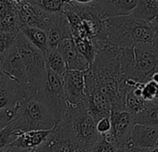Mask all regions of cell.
I'll return each mask as SVG.
<instances>
[{
	"mask_svg": "<svg viewBox=\"0 0 158 152\" xmlns=\"http://www.w3.org/2000/svg\"><path fill=\"white\" fill-rule=\"evenodd\" d=\"M151 24H152L153 28H154L156 31H158V17L151 21Z\"/></svg>",
	"mask_w": 158,
	"mask_h": 152,
	"instance_id": "836d02e7",
	"label": "cell"
},
{
	"mask_svg": "<svg viewBox=\"0 0 158 152\" xmlns=\"http://www.w3.org/2000/svg\"><path fill=\"white\" fill-rule=\"evenodd\" d=\"M20 134L14 129L11 123L0 130V150L10 146Z\"/></svg>",
	"mask_w": 158,
	"mask_h": 152,
	"instance_id": "d4e9b609",
	"label": "cell"
},
{
	"mask_svg": "<svg viewBox=\"0 0 158 152\" xmlns=\"http://www.w3.org/2000/svg\"><path fill=\"white\" fill-rule=\"evenodd\" d=\"M89 152H119V150L115 144L106 140L101 136Z\"/></svg>",
	"mask_w": 158,
	"mask_h": 152,
	"instance_id": "f1b7e54d",
	"label": "cell"
},
{
	"mask_svg": "<svg viewBox=\"0 0 158 152\" xmlns=\"http://www.w3.org/2000/svg\"><path fill=\"white\" fill-rule=\"evenodd\" d=\"M19 30L26 38L44 54L49 49L47 34L42 28L31 25H20Z\"/></svg>",
	"mask_w": 158,
	"mask_h": 152,
	"instance_id": "d6986e66",
	"label": "cell"
},
{
	"mask_svg": "<svg viewBox=\"0 0 158 152\" xmlns=\"http://www.w3.org/2000/svg\"><path fill=\"white\" fill-rule=\"evenodd\" d=\"M77 147L68 130L61 123L56 124L35 152H72Z\"/></svg>",
	"mask_w": 158,
	"mask_h": 152,
	"instance_id": "30bf717a",
	"label": "cell"
},
{
	"mask_svg": "<svg viewBox=\"0 0 158 152\" xmlns=\"http://www.w3.org/2000/svg\"><path fill=\"white\" fill-rule=\"evenodd\" d=\"M145 103H146V101L142 97L137 96L133 92V89H132L126 96L125 110L127 111L132 113L133 115H135V114H137L138 112H140L143 109Z\"/></svg>",
	"mask_w": 158,
	"mask_h": 152,
	"instance_id": "cb8c5ba5",
	"label": "cell"
},
{
	"mask_svg": "<svg viewBox=\"0 0 158 152\" xmlns=\"http://www.w3.org/2000/svg\"><path fill=\"white\" fill-rule=\"evenodd\" d=\"M138 0H94L91 5L103 19L130 15L136 7Z\"/></svg>",
	"mask_w": 158,
	"mask_h": 152,
	"instance_id": "4fadbf2b",
	"label": "cell"
},
{
	"mask_svg": "<svg viewBox=\"0 0 158 152\" xmlns=\"http://www.w3.org/2000/svg\"><path fill=\"white\" fill-rule=\"evenodd\" d=\"M29 150H22V149H19V148H17V147H13V146H8V147H6L4 149H1L0 152H28Z\"/></svg>",
	"mask_w": 158,
	"mask_h": 152,
	"instance_id": "d6a6232c",
	"label": "cell"
},
{
	"mask_svg": "<svg viewBox=\"0 0 158 152\" xmlns=\"http://www.w3.org/2000/svg\"><path fill=\"white\" fill-rule=\"evenodd\" d=\"M0 73H1V59H0Z\"/></svg>",
	"mask_w": 158,
	"mask_h": 152,
	"instance_id": "7bdbcfd3",
	"label": "cell"
},
{
	"mask_svg": "<svg viewBox=\"0 0 158 152\" xmlns=\"http://www.w3.org/2000/svg\"><path fill=\"white\" fill-rule=\"evenodd\" d=\"M68 130L77 149L89 152L101 135L97 132L96 123L89 114L84 103L69 106L64 119L59 122Z\"/></svg>",
	"mask_w": 158,
	"mask_h": 152,
	"instance_id": "7a4b0ae2",
	"label": "cell"
},
{
	"mask_svg": "<svg viewBox=\"0 0 158 152\" xmlns=\"http://www.w3.org/2000/svg\"><path fill=\"white\" fill-rule=\"evenodd\" d=\"M135 124H144L158 127V104L150 101L146 102L143 109L134 115Z\"/></svg>",
	"mask_w": 158,
	"mask_h": 152,
	"instance_id": "44dd1931",
	"label": "cell"
},
{
	"mask_svg": "<svg viewBox=\"0 0 158 152\" xmlns=\"http://www.w3.org/2000/svg\"><path fill=\"white\" fill-rule=\"evenodd\" d=\"M51 130H33L24 132L19 135L10 146L26 150H34L43 143V141L47 137Z\"/></svg>",
	"mask_w": 158,
	"mask_h": 152,
	"instance_id": "ac0fdd59",
	"label": "cell"
},
{
	"mask_svg": "<svg viewBox=\"0 0 158 152\" xmlns=\"http://www.w3.org/2000/svg\"><path fill=\"white\" fill-rule=\"evenodd\" d=\"M16 46L25 66L31 94L33 98L45 74L44 54L34 46L21 32L18 34Z\"/></svg>",
	"mask_w": 158,
	"mask_h": 152,
	"instance_id": "5b68a950",
	"label": "cell"
},
{
	"mask_svg": "<svg viewBox=\"0 0 158 152\" xmlns=\"http://www.w3.org/2000/svg\"><path fill=\"white\" fill-rule=\"evenodd\" d=\"M156 72H158V66H157V69H156Z\"/></svg>",
	"mask_w": 158,
	"mask_h": 152,
	"instance_id": "bcb514c9",
	"label": "cell"
},
{
	"mask_svg": "<svg viewBox=\"0 0 158 152\" xmlns=\"http://www.w3.org/2000/svg\"><path fill=\"white\" fill-rule=\"evenodd\" d=\"M63 87L68 105L76 106L85 102L84 72L68 70L63 76Z\"/></svg>",
	"mask_w": 158,
	"mask_h": 152,
	"instance_id": "7c38bea8",
	"label": "cell"
},
{
	"mask_svg": "<svg viewBox=\"0 0 158 152\" xmlns=\"http://www.w3.org/2000/svg\"><path fill=\"white\" fill-rule=\"evenodd\" d=\"M33 98L48 108L56 124L64 119L68 110V102L61 76L46 68L44 77Z\"/></svg>",
	"mask_w": 158,
	"mask_h": 152,
	"instance_id": "277c9868",
	"label": "cell"
},
{
	"mask_svg": "<svg viewBox=\"0 0 158 152\" xmlns=\"http://www.w3.org/2000/svg\"><path fill=\"white\" fill-rule=\"evenodd\" d=\"M19 33L11 32H0V56L6 53L12 46H16V41Z\"/></svg>",
	"mask_w": 158,
	"mask_h": 152,
	"instance_id": "4316f807",
	"label": "cell"
},
{
	"mask_svg": "<svg viewBox=\"0 0 158 152\" xmlns=\"http://www.w3.org/2000/svg\"><path fill=\"white\" fill-rule=\"evenodd\" d=\"M74 1L79 4H89V3H92L94 0H74Z\"/></svg>",
	"mask_w": 158,
	"mask_h": 152,
	"instance_id": "74e56055",
	"label": "cell"
},
{
	"mask_svg": "<svg viewBox=\"0 0 158 152\" xmlns=\"http://www.w3.org/2000/svg\"><path fill=\"white\" fill-rule=\"evenodd\" d=\"M155 147H158V136L156 137V139L155 141Z\"/></svg>",
	"mask_w": 158,
	"mask_h": 152,
	"instance_id": "60d3db41",
	"label": "cell"
},
{
	"mask_svg": "<svg viewBox=\"0 0 158 152\" xmlns=\"http://www.w3.org/2000/svg\"><path fill=\"white\" fill-rule=\"evenodd\" d=\"M11 124L21 135L27 131L51 130L56 123L44 103L35 98H30L19 101L17 115Z\"/></svg>",
	"mask_w": 158,
	"mask_h": 152,
	"instance_id": "3957f363",
	"label": "cell"
},
{
	"mask_svg": "<svg viewBox=\"0 0 158 152\" xmlns=\"http://www.w3.org/2000/svg\"><path fill=\"white\" fill-rule=\"evenodd\" d=\"M22 95L17 85L5 73H0V109L15 107L20 100Z\"/></svg>",
	"mask_w": 158,
	"mask_h": 152,
	"instance_id": "2e32d148",
	"label": "cell"
},
{
	"mask_svg": "<svg viewBox=\"0 0 158 152\" xmlns=\"http://www.w3.org/2000/svg\"><path fill=\"white\" fill-rule=\"evenodd\" d=\"M14 13H17L16 8L10 0H0V20Z\"/></svg>",
	"mask_w": 158,
	"mask_h": 152,
	"instance_id": "4dcf8cb0",
	"label": "cell"
},
{
	"mask_svg": "<svg viewBox=\"0 0 158 152\" xmlns=\"http://www.w3.org/2000/svg\"><path fill=\"white\" fill-rule=\"evenodd\" d=\"M28 152H35V151H34V150H29Z\"/></svg>",
	"mask_w": 158,
	"mask_h": 152,
	"instance_id": "ee69618b",
	"label": "cell"
},
{
	"mask_svg": "<svg viewBox=\"0 0 158 152\" xmlns=\"http://www.w3.org/2000/svg\"><path fill=\"white\" fill-rule=\"evenodd\" d=\"M134 72L133 80L136 83L151 81L158 66V47L153 43H140L133 47Z\"/></svg>",
	"mask_w": 158,
	"mask_h": 152,
	"instance_id": "8992f818",
	"label": "cell"
},
{
	"mask_svg": "<svg viewBox=\"0 0 158 152\" xmlns=\"http://www.w3.org/2000/svg\"><path fill=\"white\" fill-rule=\"evenodd\" d=\"M131 15L137 19L151 22L158 17L157 0H138Z\"/></svg>",
	"mask_w": 158,
	"mask_h": 152,
	"instance_id": "ffe728a7",
	"label": "cell"
},
{
	"mask_svg": "<svg viewBox=\"0 0 158 152\" xmlns=\"http://www.w3.org/2000/svg\"><path fill=\"white\" fill-rule=\"evenodd\" d=\"M153 102H155V103H156V104H158V97H157V98H156V99H155V100H154V101H153Z\"/></svg>",
	"mask_w": 158,
	"mask_h": 152,
	"instance_id": "b9f144b4",
	"label": "cell"
},
{
	"mask_svg": "<svg viewBox=\"0 0 158 152\" xmlns=\"http://www.w3.org/2000/svg\"><path fill=\"white\" fill-rule=\"evenodd\" d=\"M44 59L46 68L63 78L64 74L68 71V66L61 54L57 51V49L49 48L44 53Z\"/></svg>",
	"mask_w": 158,
	"mask_h": 152,
	"instance_id": "7402d4cb",
	"label": "cell"
},
{
	"mask_svg": "<svg viewBox=\"0 0 158 152\" xmlns=\"http://www.w3.org/2000/svg\"><path fill=\"white\" fill-rule=\"evenodd\" d=\"M151 80H152L153 82H155V83H156V84L158 85V72H156L153 74V76H152Z\"/></svg>",
	"mask_w": 158,
	"mask_h": 152,
	"instance_id": "8d00e7d4",
	"label": "cell"
},
{
	"mask_svg": "<svg viewBox=\"0 0 158 152\" xmlns=\"http://www.w3.org/2000/svg\"><path fill=\"white\" fill-rule=\"evenodd\" d=\"M157 1H158V0H157Z\"/></svg>",
	"mask_w": 158,
	"mask_h": 152,
	"instance_id": "c3c4849f",
	"label": "cell"
},
{
	"mask_svg": "<svg viewBox=\"0 0 158 152\" xmlns=\"http://www.w3.org/2000/svg\"><path fill=\"white\" fill-rule=\"evenodd\" d=\"M119 152H127V151H124V150H119Z\"/></svg>",
	"mask_w": 158,
	"mask_h": 152,
	"instance_id": "f6af8a7d",
	"label": "cell"
},
{
	"mask_svg": "<svg viewBox=\"0 0 158 152\" xmlns=\"http://www.w3.org/2000/svg\"><path fill=\"white\" fill-rule=\"evenodd\" d=\"M111 128H112V123H111L110 117H105L96 123L97 132L101 136H104V135L109 133L111 131Z\"/></svg>",
	"mask_w": 158,
	"mask_h": 152,
	"instance_id": "1f68e13d",
	"label": "cell"
},
{
	"mask_svg": "<svg viewBox=\"0 0 158 152\" xmlns=\"http://www.w3.org/2000/svg\"><path fill=\"white\" fill-rule=\"evenodd\" d=\"M143 152H158V147H153L149 149H143Z\"/></svg>",
	"mask_w": 158,
	"mask_h": 152,
	"instance_id": "e575fe53",
	"label": "cell"
},
{
	"mask_svg": "<svg viewBox=\"0 0 158 152\" xmlns=\"http://www.w3.org/2000/svg\"><path fill=\"white\" fill-rule=\"evenodd\" d=\"M110 119L112 123L111 131L102 137L121 150L131 139V134L135 125L134 115L127 111H112Z\"/></svg>",
	"mask_w": 158,
	"mask_h": 152,
	"instance_id": "ba28073f",
	"label": "cell"
},
{
	"mask_svg": "<svg viewBox=\"0 0 158 152\" xmlns=\"http://www.w3.org/2000/svg\"><path fill=\"white\" fill-rule=\"evenodd\" d=\"M72 152H88V151H87V150H81V149H77V150H73Z\"/></svg>",
	"mask_w": 158,
	"mask_h": 152,
	"instance_id": "ab89813d",
	"label": "cell"
},
{
	"mask_svg": "<svg viewBox=\"0 0 158 152\" xmlns=\"http://www.w3.org/2000/svg\"><path fill=\"white\" fill-rule=\"evenodd\" d=\"M0 59L1 72L7 75L17 85L23 99L32 98L30 90L27 72L17 46H12L6 53L1 55Z\"/></svg>",
	"mask_w": 158,
	"mask_h": 152,
	"instance_id": "52a82bcc",
	"label": "cell"
},
{
	"mask_svg": "<svg viewBox=\"0 0 158 152\" xmlns=\"http://www.w3.org/2000/svg\"><path fill=\"white\" fill-rule=\"evenodd\" d=\"M19 103L15 107L0 109V130L5 128L15 119L18 112Z\"/></svg>",
	"mask_w": 158,
	"mask_h": 152,
	"instance_id": "83f0119b",
	"label": "cell"
},
{
	"mask_svg": "<svg viewBox=\"0 0 158 152\" xmlns=\"http://www.w3.org/2000/svg\"><path fill=\"white\" fill-rule=\"evenodd\" d=\"M39 7L47 13L56 14L63 11L64 3L62 0H32Z\"/></svg>",
	"mask_w": 158,
	"mask_h": 152,
	"instance_id": "484cf974",
	"label": "cell"
},
{
	"mask_svg": "<svg viewBox=\"0 0 158 152\" xmlns=\"http://www.w3.org/2000/svg\"><path fill=\"white\" fill-rule=\"evenodd\" d=\"M142 97L146 102L154 101L158 97V85L152 80L145 83L143 88Z\"/></svg>",
	"mask_w": 158,
	"mask_h": 152,
	"instance_id": "f546056e",
	"label": "cell"
},
{
	"mask_svg": "<svg viewBox=\"0 0 158 152\" xmlns=\"http://www.w3.org/2000/svg\"><path fill=\"white\" fill-rule=\"evenodd\" d=\"M84 104L95 123L105 117H110L112 111L111 100L109 97L99 88L85 86Z\"/></svg>",
	"mask_w": 158,
	"mask_h": 152,
	"instance_id": "8fae6325",
	"label": "cell"
},
{
	"mask_svg": "<svg viewBox=\"0 0 158 152\" xmlns=\"http://www.w3.org/2000/svg\"><path fill=\"white\" fill-rule=\"evenodd\" d=\"M153 44H154L156 47H158V31H156V33H155V36H154Z\"/></svg>",
	"mask_w": 158,
	"mask_h": 152,
	"instance_id": "d590c367",
	"label": "cell"
},
{
	"mask_svg": "<svg viewBox=\"0 0 158 152\" xmlns=\"http://www.w3.org/2000/svg\"><path fill=\"white\" fill-rule=\"evenodd\" d=\"M107 40L122 47H134L140 43H153L156 30L151 22L130 15H121L105 20Z\"/></svg>",
	"mask_w": 158,
	"mask_h": 152,
	"instance_id": "6da1fadb",
	"label": "cell"
},
{
	"mask_svg": "<svg viewBox=\"0 0 158 152\" xmlns=\"http://www.w3.org/2000/svg\"><path fill=\"white\" fill-rule=\"evenodd\" d=\"M64 4H70L72 2H74V0H62Z\"/></svg>",
	"mask_w": 158,
	"mask_h": 152,
	"instance_id": "f35d334b",
	"label": "cell"
},
{
	"mask_svg": "<svg viewBox=\"0 0 158 152\" xmlns=\"http://www.w3.org/2000/svg\"><path fill=\"white\" fill-rule=\"evenodd\" d=\"M72 38L74 40V43L78 50L88 59V61L92 65L98 50L94 41L89 38H81V37H72Z\"/></svg>",
	"mask_w": 158,
	"mask_h": 152,
	"instance_id": "603a6c76",
	"label": "cell"
},
{
	"mask_svg": "<svg viewBox=\"0 0 158 152\" xmlns=\"http://www.w3.org/2000/svg\"><path fill=\"white\" fill-rule=\"evenodd\" d=\"M0 32H1V29H0Z\"/></svg>",
	"mask_w": 158,
	"mask_h": 152,
	"instance_id": "7dc6e473",
	"label": "cell"
},
{
	"mask_svg": "<svg viewBox=\"0 0 158 152\" xmlns=\"http://www.w3.org/2000/svg\"><path fill=\"white\" fill-rule=\"evenodd\" d=\"M45 33L47 34L49 48H56L62 40L72 37L69 21L63 12L54 14Z\"/></svg>",
	"mask_w": 158,
	"mask_h": 152,
	"instance_id": "9a60e30c",
	"label": "cell"
},
{
	"mask_svg": "<svg viewBox=\"0 0 158 152\" xmlns=\"http://www.w3.org/2000/svg\"><path fill=\"white\" fill-rule=\"evenodd\" d=\"M158 136V127L135 124L132 128L131 138L137 148L149 149L155 147V141Z\"/></svg>",
	"mask_w": 158,
	"mask_h": 152,
	"instance_id": "e0dca14e",
	"label": "cell"
},
{
	"mask_svg": "<svg viewBox=\"0 0 158 152\" xmlns=\"http://www.w3.org/2000/svg\"><path fill=\"white\" fill-rule=\"evenodd\" d=\"M20 25H31L46 30L54 14L47 13L39 7L32 0H19L13 4Z\"/></svg>",
	"mask_w": 158,
	"mask_h": 152,
	"instance_id": "9c48e42d",
	"label": "cell"
},
{
	"mask_svg": "<svg viewBox=\"0 0 158 152\" xmlns=\"http://www.w3.org/2000/svg\"><path fill=\"white\" fill-rule=\"evenodd\" d=\"M56 49L66 61L68 70L86 72L91 68V63L78 50L72 37L62 40Z\"/></svg>",
	"mask_w": 158,
	"mask_h": 152,
	"instance_id": "5bb4252c",
	"label": "cell"
}]
</instances>
